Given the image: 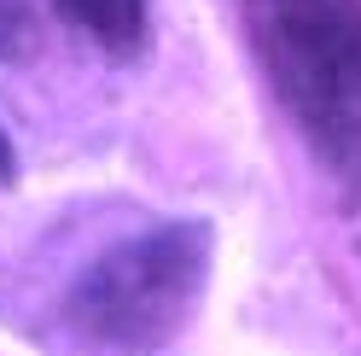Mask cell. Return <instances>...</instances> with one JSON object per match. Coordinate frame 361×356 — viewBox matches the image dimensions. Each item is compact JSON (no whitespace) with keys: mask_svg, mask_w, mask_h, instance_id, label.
<instances>
[{"mask_svg":"<svg viewBox=\"0 0 361 356\" xmlns=\"http://www.w3.org/2000/svg\"><path fill=\"white\" fill-rule=\"evenodd\" d=\"M12 182H18V152L6 141V129H0V187H12Z\"/></svg>","mask_w":361,"mask_h":356,"instance_id":"5","label":"cell"},{"mask_svg":"<svg viewBox=\"0 0 361 356\" xmlns=\"http://www.w3.org/2000/svg\"><path fill=\"white\" fill-rule=\"evenodd\" d=\"M35 47V0H0V64Z\"/></svg>","mask_w":361,"mask_h":356,"instance_id":"4","label":"cell"},{"mask_svg":"<svg viewBox=\"0 0 361 356\" xmlns=\"http://www.w3.org/2000/svg\"><path fill=\"white\" fill-rule=\"evenodd\" d=\"M53 6L82 41H94L117 64L140 59L152 41V0H53Z\"/></svg>","mask_w":361,"mask_h":356,"instance_id":"3","label":"cell"},{"mask_svg":"<svg viewBox=\"0 0 361 356\" xmlns=\"http://www.w3.org/2000/svg\"><path fill=\"white\" fill-rule=\"evenodd\" d=\"M216 269V228L164 216L99 246L59 292V327L82 356H157L192 327Z\"/></svg>","mask_w":361,"mask_h":356,"instance_id":"1","label":"cell"},{"mask_svg":"<svg viewBox=\"0 0 361 356\" xmlns=\"http://www.w3.org/2000/svg\"><path fill=\"white\" fill-rule=\"evenodd\" d=\"M245 24L303 141L361 193V0H245Z\"/></svg>","mask_w":361,"mask_h":356,"instance_id":"2","label":"cell"}]
</instances>
